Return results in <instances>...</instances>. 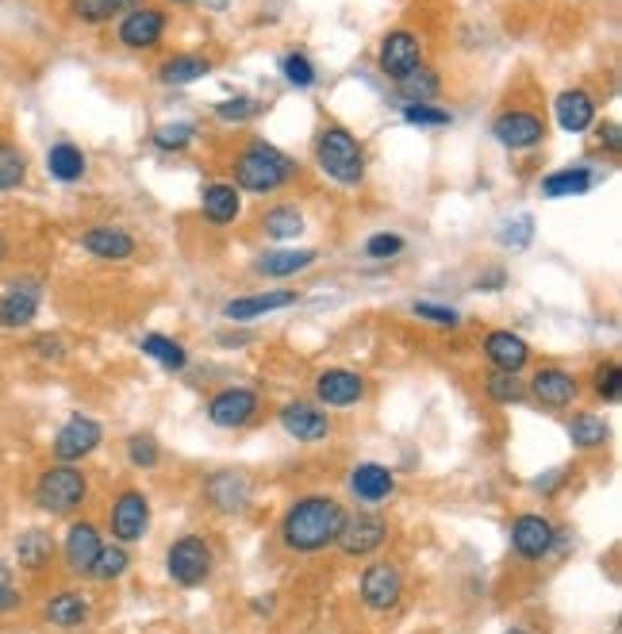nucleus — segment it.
<instances>
[{
    "mask_svg": "<svg viewBox=\"0 0 622 634\" xmlns=\"http://www.w3.org/2000/svg\"><path fill=\"white\" fill-rule=\"evenodd\" d=\"M342 515H347V507L334 496H327V492H308V496H297L289 504V512L281 515L277 535H281L284 550H292V554H319V550L334 546Z\"/></svg>",
    "mask_w": 622,
    "mask_h": 634,
    "instance_id": "obj_1",
    "label": "nucleus"
},
{
    "mask_svg": "<svg viewBox=\"0 0 622 634\" xmlns=\"http://www.w3.org/2000/svg\"><path fill=\"white\" fill-rule=\"evenodd\" d=\"M300 178V165L284 154L281 147L265 143V139H250L242 150H234L231 158V185L239 193L254 197H273L281 189H289Z\"/></svg>",
    "mask_w": 622,
    "mask_h": 634,
    "instance_id": "obj_2",
    "label": "nucleus"
},
{
    "mask_svg": "<svg viewBox=\"0 0 622 634\" xmlns=\"http://www.w3.org/2000/svg\"><path fill=\"white\" fill-rule=\"evenodd\" d=\"M311 158H315L319 173L342 189H361L369 178V154L365 143L347 128V123H323L311 143Z\"/></svg>",
    "mask_w": 622,
    "mask_h": 634,
    "instance_id": "obj_3",
    "label": "nucleus"
},
{
    "mask_svg": "<svg viewBox=\"0 0 622 634\" xmlns=\"http://www.w3.org/2000/svg\"><path fill=\"white\" fill-rule=\"evenodd\" d=\"M89 500V477L81 465L70 462H54L39 473L36 481V507L47 515H58V520H70L73 512H81Z\"/></svg>",
    "mask_w": 622,
    "mask_h": 634,
    "instance_id": "obj_4",
    "label": "nucleus"
},
{
    "mask_svg": "<svg viewBox=\"0 0 622 634\" xmlns=\"http://www.w3.org/2000/svg\"><path fill=\"white\" fill-rule=\"evenodd\" d=\"M215 570V554L208 546L204 535H181L178 542H170L165 550V573H170L173 585L181 588H200Z\"/></svg>",
    "mask_w": 622,
    "mask_h": 634,
    "instance_id": "obj_5",
    "label": "nucleus"
},
{
    "mask_svg": "<svg viewBox=\"0 0 622 634\" xmlns=\"http://www.w3.org/2000/svg\"><path fill=\"white\" fill-rule=\"evenodd\" d=\"M208 423L220 431H242L262 415V396L250 385H227L208 400Z\"/></svg>",
    "mask_w": 622,
    "mask_h": 634,
    "instance_id": "obj_6",
    "label": "nucleus"
},
{
    "mask_svg": "<svg viewBox=\"0 0 622 634\" xmlns=\"http://www.w3.org/2000/svg\"><path fill=\"white\" fill-rule=\"evenodd\" d=\"M165 31H170V12H165L162 4H139V8H131L120 23H116V39H120V47L134 50V54H142V50H158L165 39Z\"/></svg>",
    "mask_w": 622,
    "mask_h": 634,
    "instance_id": "obj_7",
    "label": "nucleus"
},
{
    "mask_svg": "<svg viewBox=\"0 0 622 634\" xmlns=\"http://www.w3.org/2000/svg\"><path fill=\"white\" fill-rule=\"evenodd\" d=\"M377 66L389 81L408 78L411 70L427 66V43L415 28H392L389 36L381 39V50H377Z\"/></svg>",
    "mask_w": 622,
    "mask_h": 634,
    "instance_id": "obj_8",
    "label": "nucleus"
},
{
    "mask_svg": "<svg viewBox=\"0 0 622 634\" xmlns=\"http://www.w3.org/2000/svg\"><path fill=\"white\" fill-rule=\"evenodd\" d=\"M108 527L112 539L123 546H134L150 535V496L142 489H120L108 507Z\"/></svg>",
    "mask_w": 622,
    "mask_h": 634,
    "instance_id": "obj_9",
    "label": "nucleus"
},
{
    "mask_svg": "<svg viewBox=\"0 0 622 634\" xmlns=\"http://www.w3.org/2000/svg\"><path fill=\"white\" fill-rule=\"evenodd\" d=\"M576 396H580V381L565 365H538L531 381H526V400H534L545 412H565V407L576 404Z\"/></svg>",
    "mask_w": 622,
    "mask_h": 634,
    "instance_id": "obj_10",
    "label": "nucleus"
},
{
    "mask_svg": "<svg viewBox=\"0 0 622 634\" xmlns=\"http://www.w3.org/2000/svg\"><path fill=\"white\" fill-rule=\"evenodd\" d=\"M545 120L531 108H503L500 115L492 120V139L500 143L503 150H515V154H523V150H538L545 143Z\"/></svg>",
    "mask_w": 622,
    "mask_h": 634,
    "instance_id": "obj_11",
    "label": "nucleus"
},
{
    "mask_svg": "<svg viewBox=\"0 0 622 634\" xmlns=\"http://www.w3.org/2000/svg\"><path fill=\"white\" fill-rule=\"evenodd\" d=\"M43 308V281L16 278L0 289V331H23L39 320Z\"/></svg>",
    "mask_w": 622,
    "mask_h": 634,
    "instance_id": "obj_12",
    "label": "nucleus"
},
{
    "mask_svg": "<svg viewBox=\"0 0 622 634\" xmlns=\"http://www.w3.org/2000/svg\"><path fill=\"white\" fill-rule=\"evenodd\" d=\"M100 442H104V427H100L92 415L73 412L70 420L58 427V435H54V442H50V450H54V462L81 465L89 454H97Z\"/></svg>",
    "mask_w": 622,
    "mask_h": 634,
    "instance_id": "obj_13",
    "label": "nucleus"
},
{
    "mask_svg": "<svg viewBox=\"0 0 622 634\" xmlns=\"http://www.w3.org/2000/svg\"><path fill=\"white\" fill-rule=\"evenodd\" d=\"M384 542H389V520L377 512H354V515H342L334 546L347 557H373Z\"/></svg>",
    "mask_w": 622,
    "mask_h": 634,
    "instance_id": "obj_14",
    "label": "nucleus"
},
{
    "mask_svg": "<svg viewBox=\"0 0 622 634\" xmlns=\"http://www.w3.org/2000/svg\"><path fill=\"white\" fill-rule=\"evenodd\" d=\"M358 596L369 612H392L403 600V570L397 562H369L361 570Z\"/></svg>",
    "mask_w": 622,
    "mask_h": 634,
    "instance_id": "obj_15",
    "label": "nucleus"
},
{
    "mask_svg": "<svg viewBox=\"0 0 622 634\" xmlns=\"http://www.w3.org/2000/svg\"><path fill=\"white\" fill-rule=\"evenodd\" d=\"M558 539L561 531L553 527V520L542 512H523L511 523V550H515L523 562H542V557H550Z\"/></svg>",
    "mask_w": 622,
    "mask_h": 634,
    "instance_id": "obj_16",
    "label": "nucleus"
},
{
    "mask_svg": "<svg viewBox=\"0 0 622 634\" xmlns=\"http://www.w3.org/2000/svg\"><path fill=\"white\" fill-rule=\"evenodd\" d=\"M369 381L365 373L347 370V365H331V370L315 373V404L319 407H354L365 400Z\"/></svg>",
    "mask_w": 622,
    "mask_h": 634,
    "instance_id": "obj_17",
    "label": "nucleus"
},
{
    "mask_svg": "<svg viewBox=\"0 0 622 634\" xmlns=\"http://www.w3.org/2000/svg\"><path fill=\"white\" fill-rule=\"evenodd\" d=\"M300 304L297 289H262V293H247V296H234L223 304V320L227 323H258L265 315L277 312H289V308Z\"/></svg>",
    "mask_w": 622,
    "mask_h": 634,
    "instance_id": "obj_18",
    "label": "nucleus"
},
{
    "mask_svg": "<svg viewBox=\"0 0 622 634\" xmlns=\"http://www.w3.org/2000/svg\"><path fill=\"white\" fill-rule=\"evenodd\" d=\"M277 420H281V431L289 439L297 442H323L331 439V415H327V407H319L315 400H289V404H281V412H277Z\"/></svg>",
    "mask_w": 622,
    "mask_h": 634,
    "instance_id": "obj_19",
    "label": "nucleus"
},
{
    "mask_svg": "<svg viewBox=\"0 0 622 634\" xmlns=\"http://www.w3.org/2000/svg\"><path fill=\"white\" fill-rule=\"evenodd\" d=\"M78 246L97 262H131L139 254V239L128 228H116V223H92V228L81 231Z\"/></svg>",
    "mask_w": 622,
    "mask_h": 634,
    "instance_id": "obj_20",
    "label": "nucleus"
},
{
    "mask_svg": "<svg viewBox=\"0 0 622 634\" xmlns=\"http://www.w3.org/2000/svg\"><path fill=\"white\" fill-rule=\"evenodd\" d=\"M319 262V250L315 246H273V250H262L254 258V273L265 281H292L300 273H308L311 265Z\"/></svg>",
    "mask_w": 622,
    "mask_h": 634,
    "instance_id": "obj_21",
    "label": "nucleus"
},
{
    "mask_svg": "<svg viewBox=\"0 0 622 634\" xmlns=\"http://www.w3.org/2000/svg\"><path fill=\"white\" fill-rule=\"evenodd\" d=\"M484 350V362L492 365V370H503V373H523L526 365H531V342L523 335H515L511 328H495L484 335L481 342Z\"/></svg>",
    "mask_w": 622,
    "mask_h": 634,
    "instance_id": "obj_22",
    "label": "nucleus"
},
{
    "mask_svg": "<svg viewBox=\"0 0 622 634\" xmlns=\"http://www.w3.org/2000/svg\"><path fill=\"white\" fill-rule=\"evenodd\" d=\"M595 115H600V104H595V97L588 93V89H561L558 97H553V120H558L561 131H569V135H584V131L595 128Z\"/></svg>",
    "mask_w": 622,
    "mask_h": 634,
    "instance_id": "obj_23",
    "label": "nucleus"
},
{
    "mask_svg": "<svg viewBox=\"0 0 622 634\" xmlns=\"http://www.w3.org/2000/svg\"><path fill=\"white\" fill-rule=\"evenodd\" d=\"M100 546H104V539H100V527H97V523H89V520L70 523V531H66V539H62L66 570L78 573V577H86L89 565L97 562Z\"/></svg>",
    "mask_w": 622,
    "mask_h": 634,
    "instance_id": "obj_24",
    "label": "nucleus"
},
{
    "mask_svg": "<svg viewBox=\"0 0 622 634\" xmlns=\"http://www.w3.org/2000/svg\"><path fill=\"white\" fill-rule=\"evenodd\" d=\"M600 185V173L592 170L588 162H576V165H561V170L545 173L538 181V193L545 200H569V197H584Z\"/></svg>",
    "mask_w": 622,
    "mask_h": 634,
    "instance_id": "obj_25",
    "label": "nucleus"
},
{
    "mask_svg": "<svg viewBox=\"0 0 622 634\" xmlns=\"http://www.w3.org/2000/svg\"><path fill=\"white\" fill-rule=\"evenodd\" d=\"M304 228H308L304 212H300L297 204H289V200H281V204H269L265 212L258 215V231H262L273 246L297 243V239L304 235Z\"/></svg>",
    "mask_w": 622,
    "mask_h": 634,
    "instance_id": "obj_26",
    "label": "nucleus"
},
{
    "mask_svg": "<svg viewBox=\"0 0 622 634\" xmlns=\"http://www.w3.org/2000/svg\"><path fill=\"white\" fill-rule=\"evenodd\" d=\"M204 496L212 500V507H215V512L234 515V512H242V507L250 504V496H254V485H250V477H247V473L220 470V473H212V477H208Z\"/></svg>",
    "mask_w": 622,
    "mask_h": 634,
    "instance_id": "obj_27",
    "label": "nucleus"
},
{
    "mask_svg": "<svg viewBox=\"0 0 622 634\" xmlns=\"http://www.w3.org/2000/svg\"><path fill=\"white\" fill-rule=\"evenodd\" d=\"M200 215H204L212 228H231L242 215V193L231 181H208L200 189Z\"/></svg>",
    "mask_w": 622,
    "mask_h": 634,
    "instance_id": "obj_28",
    "label": "nucleus"
},
{
    "mask_svg": "<svg viewBox=\"0 0 622 634\" xmlns=\"http://www.w3.org/2000/svg\"><path fill=\"white\" fill-rule=\"evenodd\" d=\"M350 492L361 504H381V500H389L397 492V473L381 462H358L350 470Z\"/></svg>",
    "mask_w": 622,
    "mask_h": 634,
    "instance_id": "obj_29",
    "label": "nucleus"
},
{
    "mask_svg": "<svg viewBox=\"0 0 622 634\" xmlns=\"http://www.w3.org/2000/svg\"><path fill=\"white\" fill-rule=\"evenodd\" d=\"M139 4L147 0H66V12L86 28H104V23H120Z\"/></svg>",
    "mask_w": 622,
    "mask_h": 634,
    "instance_id": "obj_30",
    "label": "nucleus"
},
{
    "mask_svg": "<svg viewBox=\"0 0 622 634\" xmlns=\"http://www.w3.org/2000/svg\"><path fill=\"white\" fill-rule=\"evenodd\" d=\"M212 73V58L204 54H192V50H181V54H170L162 66H158V81L170 89H184L192 81L208 78Z\"/></svg>",
    "mask_w": 622,
    "mask_h": 634,
    "instance_id": "obj_31",
    "label": "nucleus"
},
{
    "mask_svg": "<svg viewBox=\"0 0 622 634\" xmlns=\"http://www.w3.org/2000/svg\"><path fill=\"white\" fill-rule=\"evenodd\" d=\"M47 173L54 181H62V185H78V181L89 173V154L78 143L62 139V143H54L47 150Z\"/></svg>",
    "mask_w": 622,
    "mask_h": 634,
    "instance_id": "obj_32",
    "label": "nucleus"
},
{
    "mask_svg": "<svg viewBox=\"0 0 622 634\" xmlns=\"http://www.w3.org/2000/svg\"><path fill=\"white\" fill-rule=\"evenodd\" d=\"M43 615H47L50 627L73 631V627H86L89 615H92V607H89V600L81 596V592H70V588H66V592H54V596L47 600Z\"/></svg>",
    "mask_w": 622,
    "mask_h": 634,
    "instance_id": "obj_33",
    "label": "nucleus"
},
{
    "mask_svg": "<svg viewBox=\"0 0 622 634\" xmlns=\"http://www.w3.org/2000/svg\"><path fill=\"white\" fill-rule=\"evenodd\" d=\"M392 85H397V97L403 104H434L442 97V78L434 66H419V70H411L408 78L392 81Z\"/></svg>",
    "mask_w": 622,
    "mask_h": 634,
    "instance_id": "obj_34",
    "label": "nucleus"
},
{
    "mask_svg": "<svg viewBox=\"0 0 622 634\" xmlns=\"http://www.w3.org/2000/svg\"><path fill=\"white\" fill-rule=\"evenodd\" d=\"M139 350L150 358V362H158L162 370H170V373H184V370H189V350H184V342L162 335V331H150V335H142L139 339Z\"/></svg>",
    "mask_w": 622,
    "mask_h": 634,
    "instance_id": "obj_35",
    "label": "nucleus"
},
{
    "mask_svg": "<svg viewBox=\"0 0 622 634\" xmlns=\"http://www.w3.org/2000/svg\"><path fill=\"white\" fill-rule=\"evenodd\" d=\"M50 562H54V539H50L47 531L31 527L16 539V565H20V570L43 573Z\"/></svg>",
    "mask_w": 622,
    "mask_h": 634,
    "instance_id": "obj_36",
    "label": "nucleus"
},
{
    "mask_svg": "<svg viewBox=\"0 0 622 634\" xmlns=\"http://www.w3.org/2000/svg\"><path fill=\"white\" fill-rule=\"evenodd\" d=\"M608 439H611V427H608V420L603 415H595V412H576L573 420H569V442H573L576 450H603L608 446Z\"/></svg>",
    "mask_w": 622,
    "mask_h": 634,
    "instance_id": "obj_37",
    "label": "nucleus"
},
{
    "mask_svg": "<svg viewBox=\"0 0 622 634\" xmlns=\"http://www.w3.org/2000/svg\"><path fill=\"white\" fill-rule=\"evenodd\" d=\"M128 570H131V550L123 546V542H112V546H100L97 562L89 565L86 577H92L97 585H112V581H120Z\"/></svg>",
    "mask_w": 622,
    "mask_h": 634,
    "instance_id": "obj_38",
    "label": "nucleus"
},
{
    "mask_svg": "<svg viewBox=\"0 0 622 634\" xmlns=\"http://www.w3.org/2000/svg\"><path fill=\"white\" fill-rule=\"evenodd\" d=\"M200 128L192 120H165L154 128V135H150V143H154L162 154H181V150H189L197 143Z\"/></svg>",
    "mask_w": 622,
    "mask_h": 634,
    "instance_id": "obj_39",
    "label": "nucleus"
},
{
    "mask_svg": "<svg viewBox=\"0 0 622 634\" xmlns=\"http://www.w3.org/2000/svg\"><path fill=\"white\" fill-rule=\"evenodd\" d=\"M23 181H28V154L8 139H0V193H16Z\"/></svg>",
    "mask_w": 622,
    "mask_h": 634,
    "instance_id": "obj_40",
    "label": "nucleus"
},
{
    "mask_svg": "<svg viewBox=\"0 0 622 634\" xmlns=\"http://www.w3.org/2000/svg\"><path fill=\"white\" fill-rule=\"evenodd\" d=\"M484 396L492 400V404H523L526 400V381L519 378V373H503V370H492L489 378H484Z\"/></svg>",
    "mask_w": 622,
    "mask_h": 634,
    "instance_id": "obj_41",
    "label": "nucleus"
},
{
    "mask_svg": "<svg viewBox=\"0 0 622 634\" xmlns=\"http://www.w3.org/2000/svg\"><path fill=\"white\" fill-rule=\"evenodd\" d=\"M495 243L503 250H526L534 243V215L519 212V215H511V220H503L500 228H495Z\"/></svg>",
    "mask_w": 622,
    "mask_h": 634,
    "instance_id": "obj_42",
    "label": "nucleus"
},
{
    "mask_svg": "<svg viewBox=\"0 0 622 634\" xmlns=\"http://www.w3.org/2000/svg\"><path fill=\"white\" fill-rule=\"evenodd\" d=\"M123 450H128L131 470L150 473V470H158V462H162V446H158V439L147 435V431H134V435H128Z\"/></svg>",
    "mask_w": 622,
    "mask_h": 634,
    "instance_id": "obj_43",
    "label": "nucleus"
},
{
    "mask_svg": "<svg viewBox=\"0 0 622 634\" xmlns=\"http://www.w3.org/2000/svg\"><path fill=\"white\" fill-rule=\"evenodd\" d=\"M592 392L603 400V404H619L622 396V365L619 358H603L592 370Z\"/></svg>",
    "mask_w": 622,
    "mask_h": 634,
    "instance_id": "obj_44",
    "label": "nucleus"
},
{
    "mask_svg": "<svg viewBox=\"0 0 622 634\" xmlns=\"http://www.w3.org/2000/svg\"><path fill=\"white\" fill-rule=\"evenodd\" d=\"M281 78L289 81L292 89H311L319 81V70L304 50H289V54H281Z\"/></svg>",
    "mask_w": 622,
    "mask_h": 634,
    "instance_id": "obj_45",
    "label": "nucleus"
},
{
    "mask_svg": "<svg viewBox=\"0 0 622 634\" xmlns=\"http://www.w3.org/2000/svg\"><path fill=\"white\" fill-rule=\"evenodd\" d=\"M212 112L220 123H234V128H242V123H250V120L262 115V104H258L254 97H231V100H220Z\"/></svg>",
    "mask_w": 622,
    "mask_h": 634,
    "instance_id": "obj_46",
    "label": "nucleus"
},
{
    "mask_svg": "<svg viewBox=\"0 0 622 634\" xmlns=\"http://www.w3.org/2000/svg\"><path fill=\"white\" fill-rule=\"evenodd\" d=\"M411 315L423 323H431V328H445V331H458L461 328V312L450 304H434V300H415L411 304Z\"/></svg>",
    "mask_w": 622,
    "mask_h": 634,
    "instance_id": "obj_47",
    "label": "nucleus"
},
{
    "mask_svg": "<svg viewBox=\"0 0 622 634\" xmlns=\"http://www.w3.org/2000/svg\"><path fill=\"white\" fill-rule=\"evenodd\" d=\"M403 123H411V128H450L453 123V112L442 104H403Z\"/></svg>",
    "mask_w": 622,
    "mask_h": 634,
    "instance_id": "obj_48",
    "label": "nucleus"
},
{
    "mask_svg": "<svg viewBox=\"0 0 622 634\" xmlns=\"http://www.w3.org/2000/svg\"><path fill=\"white\" fill-rule=\"evenodd\" d=\"M361 250H365L369 262H392V258H400L408 250V243H403V235H397V231H377V235L365 239Z\"/></svg>",
    "mask_w": 622,
    "mask_h": 634,
    "instance_id": "obj_49",
    "label": "nucleus"
},
{
    "mask_svg": "<svg viewBox=\"0 0 622 634\" xmlns=\"http://www.w3.org/2000/svg\"><path fill=\"white\" fill-rule=\"evenodd\" d=\"M31 350H36V358H43V362H62L66 339L62 335H36L31 339Z\"/></svg>",
    "mask_w": 622,
    "mask_h": 634,
    "instance_id": "obj_50",
    "label": "nucleus"
},
{
    "mask_svg": "<svg viewBox=\"0 0 622 634\" xmlns=\"http://www.w3.org/2000/svg\"><path fill=\"white\" fill-rule=\"evenodd\" d=\"M473 285H476V293H503V289H508V270H503V265H492V270H484Z\"/></svg>",
    "mask_w": 622,
    "mask_h": 634,
    "instance_id": "obj_51",
    "label": "nucleus"
},
{
    "mask_svg": "<svg viewBox=\"0 0 622 634\" xmlns=\"http://www.w3.org/2000/svg\"><path fill=\"white\" fill-rule=\"evenodd\" d=\"M595 139H600V147L608 150L611 158L619 154L622 139H619V123H615V120H603V123H595Z\"/></svg>",
    "mask_w": 622,
    "mask_h": 634,
    "instance_id": "obj_52",
    "label": "nucleus"
},
{
    "mask_svg": "<svg viewBox=\"0 0 622 634\" xmlns=\"http://www.w3.org/2000/svg\"><path fill=\"white\" fill-rule=\"evenodd\" d=\"M20 604H23L20 588H16V585H0V615L16 612V607H20Z\"/></svg>",
    "mask_w": 622,
    "mask_h": 634,
    "instance_id": "obj_53",
    "label": "nucleus"
},
{
    "mask_svg": "<svg viewBox=\"0 0 622 634\" xmlns=\"http://www.w3.org/2000/svg\"><path fill=\"white\" fill-rule=\"evenodd\" d=\"M561 481H565V473H561V470H550V477H545V481H538V492H545V496H550V492L558 489Z\"/></svg>",
    "mask_w": 622,
    "mask_h": 634,
    "instance_id": "obj_54",
    "label": "nucleus"
},
{
    "mask_svg": "<svg viewBox=\"0 0 622 634\" xmlns=\"http://www.w3.org/2000/svg\"><path fill=\"white\" fill-rule=\"evenodd\" d=\"M12 258V243H8V235L0 231V270H4V262Z\"/></svg>",
    "mask_w": 622,
    "mask_h": 634,
    "instance_id": "obj_55",
    "label": "nucleus"
},
{
    "mask_svg": "<svg viewBox=\"0 0 622 634\" xmlns=\"http://www.w3.org/2000/svg\"><path fill=\"white\" fill-rule=\"evenodd\" d=\"M0 585H12V565L0 562Z\"/></svg>",
    "mask_w": 622,
    "mask_h": 634,
    "instance_id": "obj_56",
    "label": "nucleus"
},
{
    "mask_svg": "<svg viewBox=\"0 0 622 634\" xmlns=\"http://www.w3.org/2000/svg\"><path fill=\"white\" fill-rule=\"evenodd\" d=\"M269 607H273V600H254V612H258V615L269 612Z\"/></svg>",
    "mask_w": 622,
    "mask_h": 634,
    "instance_id": "obj_57",
    "label": "nucleus"
},
{
    "mask_svg": "<svg viewBox=\"0 0 622 634\" xmlns=\"http://www.w3.org/2000/svg\"><path fill=\"white\" fill-rule=\"evenodd\" d=\"M508 634H531V631H523V627H511Z\"/></svg>",
    "mask_w": 622,
    "mask_h": 634,
    "instance_id": "obj_58",
    "label": "nucleus"
},
{
    "mask_svg": "<svg viewBox=\"0 0 622 634\" xmlns=\"http://www.w3.org/2000/svg\"><path fill=\"white\" fill-rule=\"evenodd\" d=\"M173 4H192V0H173Z\"/></svg>",
    "mask_w": 622,
    "mask_h": 634,
    "instance_id": "obj_59",
    "label": "nucleus"
},
{
    "mask_svg": "<svg viewBox=\"0 0 622 634\" xmlns=\"http://www.w3.org/2000/svg\"><path fill=\"white\" fill-rule=\"evenodd\" d=\"M611 634H619V631H611Z\"/></svg>",
    "mask_w": 622,
    "mask_h": 634,
    "instance_id": "obj_60",
    "label": "nucleus"
}]
</instances>
